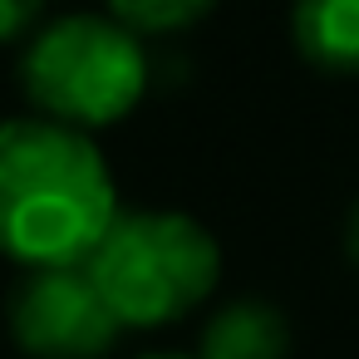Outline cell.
Returning <instances> with one entry per match:
<instances>
[{
  "instance_id": "6da1fadb",
  "label": "cell",
  "mask_w": 359,
  "mask_h": 359,
  "mask_svg": "<svg viewBox=\"0 0 359 359\" xmlns=\"http://www.w3.org/2000/svg\"><path fill=\"white\" fill-rule=\"evenodd\" d=\"M118 222V187L99 143L55 118L0 123V256L25 271L84 266Z\"/></svg>"
},
{
  "instance_id": "7a4b0ae2",
  "label": "cell",
  "mask_w": 359,
  "mask_h": 359,
  "mask_svg": "<svg viewBox=\"0 0 359 359\" xmlns=\"http://www.w3.org/2000/svg\"><path fill=\"white\" fill-rule=\"evenodd\" d=\"M84 271L118 325L153 330L182 320L217 290L222 246L187 212H118Z\"/></svg>"
},
{
  "instance_id": "3957f363",
  "label": "cell",
  "mask_w": 359,
  "mask_h": 359,
  "mask_svg": "<svg viewBox=\"0 0 359 359\" xmlns=\"http://www.w3.org/2000/svg\"><path fill=\"white\" fill-rule=\"evenodd\" d=\"M20 84L40 118L94 133L138 109L148 94V55L114 15H65L30 40Z\"/></svg>"
},
{
  "instance_id": "277c9868",
  "label": "cell",
  "mask_w": 359,
  "mask_h": 359,
  "mask_svg": "<svg viewBox=\"0 0 359 359\" xmlns=\"http://www.w3.org/2000/svg\"><path fill=\"white\" fill-rule=\"evenodd\" d=\"M118 330L123 325L84 266L25 271L11 295V334L35 359H99Z\"/></svg>"
},
{
  "instance_id": "5b68a950",
  "label": "cell",
  "mask_w": 359,
  "mask_h": 359,
  "mask_svg": "<svg viewBox=\"0 0 359 359\" xmlns=\"http://www.w3.org/2000/svg\"><path fill=\"white\" fill-rule=\"evenodd\" d=\"M290 325L271 300H231L202 330L197 359H285Z\"/></svg>"
},
{
  "instance_id": "8992f818",
  "label": "cell",
  "mask_w": 359,
  "mask_h": 359,
  "mask_svg": "<svg viewBox=\"0 0 359 359\" xmlns=\"http://www.w3.org/2000/svg\"><path fill=\"white\" fill-rule=\"evenodd\" d=\"M290 35L320 74H359V0H295Z\"/></svg>"
},
{
  "instance_id": "52a82bcc",
  "label": "cell",
  "mask_w": 359,
  "mask_h": 359,
  "mask_svg": "<svg viewBox=\"0 0 359 359\" xmlns=\"http://www.w3.org/2000/svg\"><path fill=\"white\" fill-rule=\"evenodd\" d=\"M217 0H109V11L118 25H128L133 35H172L197 25Z\"/></svg>"
},
{
  "instance_id": "ba28073f",
  "label": "cell",
  "mask_w": 359,
  "mask_h": 359,
  "mask_svg": "<svg viewBox=\"0 0 359 359\" xmlns=\"http://www.w3.org/2000/svg\"><path fill=\"white\" fill-rule=\"evenodd\" d=\"M45 11V0H0V45L20 40Z\"/></svg>"
},
{
  "instance_id": "9c48e42d",
  "label": "cell",
  "mask_w": 359,
  "mask_h": 359,
  "mask_svg": "<svg viewBox=\"0 0 359 359\" xmlns=\"http://www.w3.org/2000/svg\"><path fill=\"white\" fill-rule=\"evenodd\" d=\"M344 251H349V261L359 266V197H354V207H349V222H344Z\"/></svg>"
},
{
  "instance_id": "30bf717a",
  "label": "cell",
  "mask_w": 359,
  "mask_h": 359,
  "mask_svg": "<svg viewBox=\"0 0 359 359\" xmlns=\"http://www.w3.org/2000/svg\"><path fill=\"white\" fill-rule=\"evenodd\" d=\"M143 359H187V354H143Z\"/></svg>"
}]
</instances>
